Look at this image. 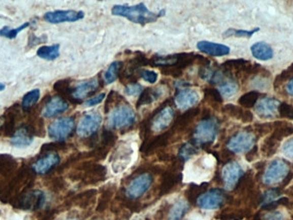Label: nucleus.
<instances>
[{"mask_svg":"<svg viewBox=\"0 0 293 220\" xmlns=\"http://www.w3.org/2000/svg\"><path fill=\"white\" fill-rule=\"evenodd\" d=\"M123 68V62L114 61L109 65L104 74V81L107 84H111L116 81L119 77V72Z\"/></svg>","mask_w":293,"mask_h":220,"instance_id":"31","label":"nucleus"},{"mask_svg":"<svg viewBox=\"0 0 293 220\" xmlns=\"http://www.w3.org/2000/svg\"><path fill=\"white\" fill-rule=\"evenodd\" d=\"M281 194L280 188L270 189L268 191H265L261 198V205H262V208L277 201L281 196Z\"/></svg>","mask_w":293,"mask_h":220,"instance_id":"36","label":"nucleus"},{"mask_svg":"<svg viewBox=\"0 0 293 220\" xmlns=\"http://www.w3.org/2000/svg\"><path fill=\"white\" fill-rule=\"evenodd\" d=\"M37 55L42 59L47 61H53L58 58L60 55V45L59 44H53V45H44L38 48Z\"/></svg>","mask_w":293,"mask_h":220,"instance_id":"30","label":"nucleus"},{"mask_svg":"<svg viewBox=\"0 0 293 220\" xmlns=\"http://www.w3.org/2000/svg\"><path fill=\"white\" fill-rule=\"evenodd\" d=\"M134 149L130 144H120L114 150L111 156L110 162L114 174H119L125 171L128 166L132 162V156Z\"/></svg>","mask_w":293,"mask_h":220,"instance_id":"5","label":"nucleus"},{"mask_svg":"<svg viewBox=\"0 0 293 220\" xmlns=\"http://www.w3.org/2000/svg\"><path fill=\"white\" fill-rule=\"evenodd\" d=\"M219 129V122L217 119L209 117L208 119L201 121L194 129V142L198 146H207L212 144L215 142V138Z\"/></svg>","mask_w":293,"mask_h":220,"instance_id":"3","label":"nucleus"},{"mask_svg":"<svg viewBox=\"0 0 293 220\" xmlns=\"http://www.w3.org/2000/svg\"><path fill=\"white\" fill-rule=\"evenodd\" d=\"M142 91V86L137 82L127 84L125 86V93L129 96H138V95H140Z\"/></svg>","mask_w":293,"mask_h":220,"instance_id":"46","label":"nucleus"},{"mask_svg":"<svg viewBox=\"0 0 293 220\" xmlns=\"http://www.w3.org/2000/svg\"><path fill=\"white\" fill-rule=\"evenodd\" d=\"M259 97H261V94L258 91L253 90V91H249L242 95L239 98L238 103L241 105V107L248 109L257 104Z\"/></svg>","mask_w":293,"mask_h":220,"instance_id":"32","label":"nucleus"},{"mask_svg":"<svg viewBox=\"0 0 293 220\" xmlns=\"http://www.w3.org/2000/svg\"><path fill=\"white\" fill-rule=\"evenodd\" d=\"M285 90H286V92H287L290 96H293V79L288 81L287 85H286V87H285Z\"/></svg>","mask_w":293,"mask_h":220,"instance_id":"53","label":"nucleus"},{"mask_svg":"<svg viewBox=\"0 0 293 220\" xmlns=\"http://www.w3.org/2000/svg\"><path fill=\"white\" fill-rule=\"evenodd\" d=\"M201 110L199 107H191L189 109L186 110L184 113L182 114L181 116H178L174 124L172 126V132L176 133H181L189 128V125L194 122V119L199 116Z\"/></svg>","mask_w":293,"mask_h":220,"instance_id":"19","label":"nucleus"},{"mask_svg":"<svg viewBox=\"0 0 293 220\" xmlns=\"http://www.w3.org/2000/svg\"><path fill=\"white\" fill-rule=\"evenodd\" d=\"M180 178L181 176H177V175H174V174H167L162 180L160 191H162V194H166L169 191H171Z\"/></svg>","mask_w":293,"mask_h":220,"instance_id":"43","label":"nucleus"},{"mask_svg":"<svg viewBox=\"0 0 293 220\" xmlns=\"http://www.w3.org/2000/svg\"><path fill=\"white\" fill-rule=\"evenodd\" d=\"M258 151L257 146H253V148H251L248 152H247V155H246V159L249 162H252L253 160L258 157Z\"/></svg>","mask_w":293,"mask_h":220,"instance_id":"51","label":"nucleus"},{"mask_svg":"<svg viewBox=\"0 0 293 220\" xmlns=\"http://www.w3.org/2000/svg\"><path fill=\"white\" fill-rule=\"evenodd\" d=\"M66 220H80V219H78V218H69V219Z\"/></svg>","mask_w":293,"mask_h":220,"instance_id":"56","label":"nucleus"},{"mask_svg":"<svg viewBox=\"0 0 293 220\" xmlns=\"http://www.w3.org/2000/svg\"><path fill=\"white\" fill-rule=\"evenodd\" d=\"M289 172V165L285 160L273 159L265 172L263 182L266 185H274L282 182Z\"/></svg>","mask_w":293,"mask_h":220,"instance_id":"7","label":"nucleus"},{"mask_svg":"<svg viewBox=\"0 0 293 220\" xmlns=\"http://www.w3.org/2000/svg\"><path fill=\"white\" fill-rule=\"evenodd\" d=\"M239 87L237 84L234 81H225L221 82L219 86V92L221 96L231 97L238 91Z\"/></svg>","mask_w":293,"mask_h":220,"instance_id":"39","label":"nucleus"},{"mask_svg":"<svg viewBox=\"0 0 293 220\" xmlns=\"http://www.w3.org/2000/svg\"><path fill=\"white\" fill-rule=\"evenodd\" d=\"M292 178H293L292 173H290V172H289V173H288L287 175H286V177L284 178V180L282 181V183H283V186H286V185H287L288 184H289V183L290 182V180H291V179H292Z\"/></svg>","mask_w":293,"mask_h":220,"instance_id":"52","label":"nucleus"},{"mask_svg":"<svg viewBox=\"0 0 293 220\" xmlns=\"http://www.w3.org/2000/svg\"><path fill=\"white\" fill-rule=\"evenodd\" d=\"M278 111L282 118H287L293 121L292 105L289 104L287 102H280L278 107Z\"/></svg>","mask_w":293,"mask_h":220,"instance_id":"44","label":"nucleus"},{"mask_svg":"<svg viewBox=\"0 0 293 220\" xmlns=\"http://www.w3.org/2000/svg\"><path fill=\"white\" fill-rule=\"evenodd\" d=\"M200 96L196 90L191 89H183L177 93L175 97V103L180 109L188 110L197 104Z\"/></svg>","mask_w":293,"mask_h":220,"instance_id":"20","label":"nucleus"},{"mask_svg":"<svg viewBox=\"0 0 293 220\" xmlns=\"http://www.w3.org/2000/svg\"><path fill=\"white\" fill-rule=\"evenodd\" d=\"M280 101L269 96H263L255 106V112L262 119H270L276 116Z\"/></svg>","mask_w":293,"mask_h":220,"instance_id":"16","label":"nucleus"},{"mask_svg":"<svg viewBox=\"0 0 293 220\" xmlns=\"http://www.w3.org/2000/svg\"><path fill=\"white\" fill-rule=\"evenodd\" d=\"M123 101H125V99L121 95H119V93H117L116 91H113V90L111 91L108 94L106 103H105V113H108L117 106L123 104Z\"/></svg>","mask_w":293,"mask_h":220,"instance_id":"35","label":"nucleus"},{"mask_svg":"<svg viewBox=\"0 0 293 220\" xmlns=\"http://www.w3.org/2000/svg\"><path fill=\"white\" fill-rule=\"evenodd\" d=\"M153 183V177L148 173L140 174L129 183L125 189V194L131 200L142 197L148 191Z\"/></svg>","mask_w":293,"mask_h":220,"instance_id":"8","label":"nucleus"},{"mask_svg":"<svg viewBox=\"0 0 293 220\" xmlns=\"http://www.w3.org/2000/svg\"><path fill=\"white\" fill-rule=\"evenodd\" d=\"M5 89H6V85L2 84V82H0V91H3Z\"/></svg>","mask_w":293,"mask_h":220,"instance_id":"55","label":"nucleus"},{"mask_svg":"<svg viewBox=\"0 0 293 220\" xmlns=\"http://www.w3.org/2000/svg\"><path fill=\"white\" fill-rule=\"evenodd\" d=\"M203 94H204V100L210 104L211 107H218V106L223 101L221 93L219 92V90L216 89L206 88L203 90Z\"/></svg>","mask_w":293,"mask_h":220,"instance_id":"33","label":"nucleus"},{"mask_svg":"<svg viewBox=\"0 0 293 220\" xmlns=\"http://www.w3.org/2000/svg\"><path fill=\"white\" fill-rule=\"evenodd\" d=\"M85 13L82 11L74 10H56L48 12L44 14V20L50 23H73L84 18Z\"/></svg>","mask_w":293,"mask_h":220,"instance_id":"11","label":"nucleus"},{"mask_svg":"<svg viewBox=\"0 0 293 220\" xmlns=\"http://www.w3.org/2000/svg\"><path fill=\"white\" fill-rule=\"evenodd\" d=\"M112 14L125 18L133 23L140 25H145L147 23H153L166 15V10H161L158 12H153L145 6V4H138L136 6H125L115 5L112 8Z\"/></svg>","mask_w":293,"mask_h":220,"instance_id":"1","label":"nucleus"},{"mask_svg":"<svg viewBox=\"0 0 293 220\" xmlns=\"http://www.w3.org/2000/svg\"><path fill=\"white\" fill-rule=\"evenodd\" d=\"M100 86V81L97 78L90 79L87 81H81L73 87L72 102L78 103L81 99L85 98L95 92Z\"/></svg>","mask_w":293,"mask_h":220,"instance_id":"17","label":"nucleus"},{"mask_svg":"<svg viewBox=\"0 0 293 220\" xmlns=\"http://www.w3.org/2000/svg\"><path fill=\"white\" fill-rule=\"evenodd\" d=\"M29 25H30V23L26 22V23H23V24H21L20 26L17 27L15 29H11L8 26L3 27L2 29H0V36L9 38V39H14V38H17L18 33H20L22 31L26 29L27 27H29Z\"/></svg>","mask_w":293,"mask_h":220,"instance_id":"40","label":"nucleus"},{"mask_svg":"<svg viewBox=\"0 0 293 220\" xmlns=\"http://www.w3.org/2000/svg\"><path fill=\"white\" fill-rule=\"evenodd\" d=\"M173 136H174V133L172 132V129H170L157 136L152 137V138L149 137L148 139L143 141L140 151L146 155L152 154L155 151H157L160 148H165L168 145Z\"/></svg>","mask_w":293,"mask_h":220,"instance_id":"14","label":"nucleus"},{"mask_svg":"<svg viewBox=\"0 0 293 220\" xmlns=\"http://www.w3.org/2000/svg\"><path fill=\"white\" fill-rule=\"evenodd\" d=\"M45 194L39 190L29 191L21 200L20 206L26 210H37L44 205Z\"/></svg>","mask_w":293,"mask_h":220,"instance_id":"25","label":"nucleus"},{"mask_svg":"<svg viewBox=\"0 0 293 220\" xmlns=\"http://www.w3.org/2000/svg\"><path fill=\"white\" fill-rule=\"evenodd\" d=\"M105 97H106V94H105V93H101V94L97 95V96L87 99V101H84L83 106L87 107H93V106H96V105L100 104V103L104 100Z\"/></svg>","mask_w":293,"mask_h":220,"instance_id":"47","label":"nucleus"},{"mask_svg":"<svg viewBox=\"0 0 293 220\" xmlns=\"http://www.w3.org/2000/svg\"><path fill=\"white\" fill-rule=\"evenodd\" d=\"M75 128V119L73 117H61L55 120L48 128V134L50 139L62 142L67 139Z\"/></svg>","mask_w":293,"mask_h":220,"instance_id":"4","label":"nucleus"},{"mask_svg":"<svg viewBox=\"0 0 293 220\" xmlns=\"http://www.w3.org/2000/svg\"><path fill=\"white\" fill-rule=\"evenodd\" d=\"M256 137L250 131H241L234 134L226 143L227 149L232 153H244L253 148L255 144Z\"/></svg>","mask_w":293,"mask_h":220,"instance_id":"6","label":"nucleus"},{"mask_svg":"<svg viewBox=\"0 0 293 220\" xmlns=\"http://www.w3.org/2000/svg\"><path fill=\"white\" fill-rule=\"evenodd\" d=\"M69 107V103L61 96H52L44 105L42 110V116L46 118H51L64 113L67 111Z\"/></svg>","mask_w":293,"mask_h":220,"instance_id":"18","label":"nucleus"},{"mask_svg":"<svg viewBox=\"0 0 293 220\" xmlns=\"http://www.w3.org/2000/svg\"><path fill=\"white\" fill-rule=\"evenodd\" d=\"M59 162H60V156L58 154L56 153H51L38 159L32 165V168L37 174H45L50 172L53 168H55Z\"/></svg>","mask_w":293,"mask_h":220,"instance_id":"23","label":"nucleus"},{"mask_svg":"<svg viewBox=\"0 0 293 220\" xmlns=\"http://www.w3.org/2000/svg\"><path fill=\"white\" fill-rule=\"evenodd\" d=\"M189 204L185 199H179L169 211V220H181L189 210Z\"/></svg>","mask_w":293,"mask_h":220,"instance_id":"29","label":"nucleus"},{"mask_svg":"<svg viewBox=\"0 0 293 220\" xmlns=\"http://www.w3.org/2000/svg\"><path fill=\"white\" fill-rule=\"evenodd\" d=\"M282 140L278 136H276L274 133H271L269 136L267 137L262 142V154L266 157H272L275 154L279 147V143Z\"/></svg>","mask_w":293,"mask_h":220,"instance_id":"28","label":"nucleus"},{"mask_svg":"<svg viewBox=\"0 0 293 220\" xmlns=\"http://www.w3.org/2000/svg\"><path fill=\"white\" fill-rule=\"evenodd\" d=\"M34 136L27 127H23L15 132L11 138V144L15 148H25L31 145Z\"/></svg>","mask_w":293,"mask_h":220,"instance_id":"26","label":"nucleus"},{"mask_svg":"<svg viewBox=\"0 0 293 220\" xmlns=\"http://www.w3.org/2000/svg\"><path fill=\"white\" fill-rule=\"evenodd\" d=\"M262 216H261V215L257 214L256 215V216H254V217H253V219L252 220H262Z\"/></svg>","mask_w":293,"mask_h":220,"instance_id":"54","label":"nucleus"},{"mask_svg":"<svg viewBox=\"0 0 293 220\" xmlns=\"http://www.w3.org/2000/svg\"><path fill=\"white\" fill-rule=\"evenodd\" d=\"M226 200V195L219 189H213L201 194L198 198L197 204L203 210H215L220 208Z\"/></svg>","mask_w":293,"mask_h":220,"instance_id":"12","label":"nucleus"},{"mask_svg":"<svg viewBox=\"0 0 293 220\" xmlns=\"http://www.w3.org/2000/svg\"><path fill=\"white\" fill-rule=\"evenodd\" d=\"M259 31V28H254L253 30H236L229 29L224 32L223 36L225 38H230V37H236V38H251L252 36Z\"/></svg>","mask_w":293,"mask_h":220,"instance_id":"41","label":"nucleus"},{"mask_svg":"<svg viewBox=\"0 0 293 220\" xmlns=\"http://www.w3.org/2000/svg\"><path fill=\"white\" fill-rule=\"evenodd\" d=\"M293 79V64L290 66L288 67L286 70H284L283 72L277 75V77L274 81V89L277 90L280 87L282 84H284L285 81H290Z\"/></svg>","mask_w":293,"mask_h":220,"instance_id":"42","label":"nucleus"},{"mask_svg":"<svg viewBox=\"0 0 293 220\" xmlns=\"http://www.w3.org/2000/svg\"><path fill=\"white\" fill-rule=\"evenodd\" d=\"M283 153L285 156L293 160V137L284 142L283 145Z\"/></svg>","mask_w":293,"mask_h":220,"instance_id":"48","label":"nucleus"},{"mask_svg":"<svg viewBox=\"0 0 293 220\" xmlns=\"http://www.w3.org/2000/svg\"><path fill=\"white\" fill-rule=\"evenodd\" d=\"M118 137L113 131L110 129H106L102 131L101 141L98 142L95 148L91 152L92 156L97 159H103L107 157L111 148L115 145Z\"/></svg>","mask_w":293,"mask_h":220,"instance_id":"15","label":"nucleus"},{"mask_svg":"<svg viewBox=\"0 0 293 220\" xmlns=\"http://www.w3.org/2000/svg\"><path fill=\"white\" fill-rule=\"evenodd\" d=\"M136 115L127 103L119 105L111 110L107 125L111 129H122L134 124Z\"/></svg>","mask_w":293,"mask_h":220,"instance_id":"2","label":"nucleus"},{"mask_svg":"<svg viewBox=\"0 0 293 220\" xmlns=\"http://www.w3.org/2000/svg\"><path fill=\"white\" fill-rule=\"evenodd\" d=\"M2 124H3V123H2V121H1V119H0V128H1Z\"/></svg>","mask_w":293,"mask_h":220,"instance_id":"57","label":"nucleus"},{"mask_svg":"<svg viewBox=\"0 0 293 220\" xmlns=\"http://www.w3.org/2000/svg\"><path fill=\"white\" fill-rule=\"evenodd\" d=\"M222 113L231 118L241 121L243 123H250L253 121V115L250 110L244 109L243 107L231 103L224 105L222 107Z\"/></svg>","mask_w":293,"mask_h":220,"instance_id":"22","label":"nucleus"},{"mask_svg":"<svg viewBox=\"0 0 293 220\" xmlns=\"http://www.w3.org/2000/svg\"><path fill=\"white\" fill-rule=\"evenodd\" d=\"M174 109L169 105H162L149 118L151 121V131L159 132L168 128L174 118Z\"/></svg>","mask_w":293,"mask_h":220,"instance_id":"10","label":"nucleus"},{"mask_svg":"<svg viewBox=\"0 0 293 220\" xmlns=\"http://www.w3.org/2000/svg\"><path fill=\"white\" fill-rule=\"evenodd\" d=\"M262 220H284V217L280 211H272L264 215Z\"/></svg>","mask_w":293,"mask_h":220,"instance_id":"49","label":"nucleus"},{"mask_svg":"<svg viewBox=\"0 0 293 220\" xmlns=\"http://www.w3.org/2000/svg\"><path fill=\"white\" fill-rule=\"evenodd\" d=\"M46 36H42V37H36L35 35H31L30 36V38H29V46H35V45H38V44H41V43H44V42H46Z\"/></svg>","mask_w":293,"mask_h":220,"instance_id":"50","label":"nucleus"},{"mask_svg":"<svg viewBox=\"0 0 293 220\" xmlns=\"http://www.w3.org/2000/svg\"><path fill=\"white\" fill-rule=\"evenodd\" d=\"M140 77L145 80V81H148L150 84H154L158 79V74L156 71L151 70H146V69H141L139 72Z\"/></svg>","mask_w":293,"mask_h":220,"instance_id":"45","label":"nucleus"},{"mask_svg":"<svg viewBox=\"0 0 293 220\" xmlns=\"http://www.w3.org/2000/svg\"><path fill=\"white\" fill-rule=\"evenodd\" d=\"M199 150L200 149L194 142H187L181 147L178 156L182 160H187V159H190L192 156L198 154L200 152Z\"/></svg>","mask_w":293,"mask_h":220,"instance_id":"34","label":"nucleus"},{"mask_svg":"<svg viewBox=\"0 0 293 220\" xmlns=\"http://www.w3.org/2000/svg\"><path fill=\"white\" fill-rule=\"evenodd\" d=\"M102 122V116L98 112H91L87 114L80 120L77 126V134L81 138L87 139L88 137L96 134L101 127Z\"/></svg>","mask_w":293,"mask_h":220,"instance_id":"9","label":"nucleus"},{"mask_svg":"<svg viewBox=\"0 0 293 220\" xmlns=\"http://www.w3.org/2000/svg\"><path fill=\"white\" fill-rule=\"evenodd\" d=\"M40 90H38V89L30 90L29 92L26 93L22 100L23 109L28 110L30 107H33L38 102V100L40 98Z\"/></svg>","mask_w":293,"mask_h":220,"instance_id":"37","label":"nucleus"},{"mask_svg":"<svg viewBox=\"0 0 293 220\" xmlns=\"http://www.w3.org/2000/svg\"><path fill=\"white\" fill-rule=\"evenodd\" d=\"M253 57L262 61H267L273 58V49L266 42H258L251 47Z\"/></svg>","mask_w":293,"mask_h":220,"instance_id":"27","label":"nucleus"},{"mask_svg":"<svg viewBox=\"0 0 293 220\" xmlns=\"http://www.w3.org/2000/svg\"><path fill=\"white\" fill-rule=\"evenodd\" d=\"M54 90L58 92L61 96L72 101V90L71 82L69 80H60L54 85Z\"/></svg>","mask_w":293,"mask_h":220,"instance_id":"38","label":"nucleus"},{"mask_svg":"<svg viewBox=\"0 0 293 220\" xmlns=\"http://www.w3.org/2000/svg\"><path fill=\"white\" fill-rule=\"evenodd\" d=\"M243 169L236 161L226 163L221 170V179L226 190H233L236 187L241 177L243 176Z\"/></svg>","mask_w":293,"mask_h":220,"instance_id":"13","label":"nucleus"},{"mask_svg":"<svg viewBox=\"0 0 293 220\" xmlns=\"http://www.w3.org/2000/svg\"><path fill=\"white\" fill-rule=\"evenodd\" d=\"M165 94H166L165 88H146L145 90H143L142 93L140 94V98L137 101V108L151 104L154 101L161 98Z\"/></svg>","mask_w":293,"mask_h":220,"instance_id":"24","label":"nucleus"},{"mask_svg":"<svg viewBox=\"0 0 293 220\" xmlns=\"http://www.w3.org/2000/svg\"><path fill=\"white\" fill-rule=\"evenodd\" d=\"M197 47L201 52L216 58H221L224 56L229 55L230 52V48L227 45L213 43L209 41H200L197 44Z\"/></svg>","mask_w":293,"mask_h":220,"instance_id":"21","label":"nucleus"}]
</instances>
